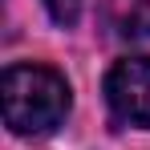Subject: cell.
Returning <instances> with one entry per match:
<instances>
[{
  "mask_svg": "<svg viewBox=\"0 0 150 150\" xmlns=\"http://www.w3.org/2000/svg\"><path fill=\"white\" fill-rule=\"evenodd\" d=\"M98 21L110 41H150V0H98Z\"/></svg>",
  "mask_w": 150,
  "mask_h": 150,
  "instance_id": "3957f363",
  "label": "cell"
},
{
  "mask_svg": "<svg viewBox=\"0 0 150 150\" xmlns=\"http://www.w3.org/2000/svg\"><path fill=\"white\" fill-rule=\"evenodd\" d=\"M105 105L118 122L150 130V57L114 61L105 73Z\"/></svg>",
  "mask_w": 150,
  "mask_h": 150,
  "instance_id": "7a4b0ae2",
  "label": "cell"
},
{
  "mask_svg": "<svg viewBox=\"0 0 150 150\" xmlns=\"http://www.w3.org/2000/svg\"><path fill=\"white\" fill-rule=\"evenodd\" d=\"M45 8H49V16L57 25H77V16H81V0H45Z\"/></svg>",
  "mask_w": 150,
  "mask_h": 150,
  "instance_id": "277c9868",
  "label": "cell"
},
{
  "mask_svg": "<svg viewBox=\"0 0 150 150\" xmlns=\"http://www.w3.org/2000/svg\"><path fill=\"white\" fill-rule=\"evenodd\" d=\"M0 101H4V122L21 138H41L53 134L69 114V81L49 69V65H8L0 81Z\"/></svg>",
  "mask_w": 150,
  "mask_h": 150,
  "instance_id": "6da1fadb",
  "label": "cell"
}]
</instances>
